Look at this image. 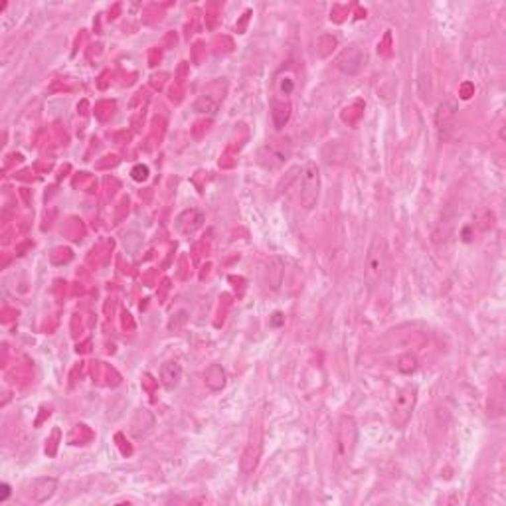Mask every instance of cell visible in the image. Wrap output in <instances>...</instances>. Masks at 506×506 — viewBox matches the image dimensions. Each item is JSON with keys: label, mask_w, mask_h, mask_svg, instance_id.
Wrapping results in <instances>:
<instances>
[{"label": "cell", "mask_w": 506, "mask_h": 506, "mask_svg": "<svg viewBox=\"0 0 506 506\" xmlns=\"http://www.w3.org/2000/svg\"><path fill=\"white\" fill-rule=\"evenodd\" d=\"M358 443V426L352 415H342L338 419L336 443H334V471L340 477L350 467Z\"/></svg>", "instance_id": "1"}, {"label": "cell", "mask_w": 506, "mask_h": 506, "mask_svg": "<svg viewBox=\"0 0 506 506\" xmlns=\"http://www.w3.org/2000/svg\"><path fill=\"white\" fill-rule=\"evenodd\" d=\"M386 263H388L386 242H384V238L376 236L370 243L366 261H364V285L368 291H376L380 287V283L384 279V271H386Z\"/></svg>", "instance_id": "2"}, {"label": "cell", "mask_w": 506, "mask_h": 506, "mask_svg": "<svg viewBox=\"0 0 506 506\" xmlns=\"http://www.w3.org/2000/svg\"><path fill=\"white\" fill-rule=\"evenodd\" d=\"M415 403H417V386L415 384H407L405 388L398 391L396 400L391 403L390 412V424L396 429H403L410 424L412 415H414Z\"/></svg>", "instance_id": "3"}, {"label": "cell", "mask_w": 506, "mask_h": 506, "mask_svg": "<svg viewBox=\"0 0 506 506\" xmlns=\"http://www.w3.org/2000/svg\"><path fill=\"white\" fill-rule=\"evenodd\" d=\"M321 186H322V176L321 168L317 162H307L303 174H301V192H299V202L303 210H312L317 206L319 198H321Z\"/></svg>", "instance_id": "4"}, {"label": "cell", "mask_w": 506, "mask_h": 506, "mask_svg": "<svg viewBox=\"0 0 506 506\" xmlns=\"http://www.w3.org/2000/svg\"><path fill=\"white\" fill-rule=\"evenodd\" d=\"M289 157H291V145L287 140H273V143H267L263 150L259 152V164L267 171H275L289 161Z\"/></svg>", "instance_id": "5"}, {"label": "cell", "mask_w": 506, "mask_h": 506, "mask_svg": "<svg viewBox=\"0 0 506 506\" xmlns=\"http://www.w3.org/2000/svg\"><path fill=\"white\" fill-rule=\"evenodd\" d=\"M263 427L259 424H255V427L252 429V435H250V443L247 447L243 451L242 455V471L243 472H253L255 467H257V461L261 457V447H263Z\"/></svg>", "instance_id": "6"}, {"label": "cell", "mask_w": 506, "mask_h": 506, "mask_svg": "<svg viewBox=\"0 0 506 506\" xmlns=\"http://www.w3.org/2000/svg\"><path fill=\"white\" fill-rule=\"evenodd\" d=\"M364 64H366V54L356 44L345 48L340 52V56L336 58V68L340 69L342 73H346V75H356L358 71L364 68Z\"/></svg>", "instance_id": "7"}, {"label": "cell", "mask_w": 506, "mask_h": 506, "mask_svg": "<svg viewBox=\"0 0 506 506\" xmlns=\"http://www.w3.org/2000/svg\"><path fill=\"white\" fill-rule=\"evenodd\" d=\"M206 222L204 212H200L198 208H188L185 212H180L176 219H174V228L182 236H194L196 231L200 230Z\"/></svg>", "instance_id": "8"}, {"label": "cell", "mask_w": 506, "mask_h": 506, "mask_svg": "<svg viewBox=\"0 0 506 506\" xmlns=\"http://www.w3.org/2000/svg\"><path fill=\"white\" fill-rule=\"evenodd\" d=\"M56 489H58V481L54 477H46V479H36L34 483L30 484V491H26L24 495L36 505H42L54 496Z\"/></svg>", "instance_id": "9"}, {"label": "cell", "mask_w": 506, "mask_h": 506, "mask_svg": "<svg viewBox=\"0 0 506 506\" xmlns=\"http://www.w3.org/2000/svg\"><path fill=\"white\" fill-rule=\"evenodd\" d=\"M204 384L210 391H222L228 384V374L222 364H210L204 372Z\"/></svg>", "instance_id": "10"}, {"label": "cell", "mask_w": 506, "mask_h": 506, "mask_svg": "<svg viewBox=\"0 0 506 506\" xmlns=\"http://www.w3.org/2000/svg\"><path fill=\"white\" fill-rule=\"evenodd\" d=\"M182 380V366L178 362H164L161 366V384L166 390H174Z\"/></svg>", "instance_id": "11"}, {"label": "cell", "mask_w": 506, "mask_h": 506, "mask_svg": "<svg viewBox=\"0 0 506 506\" xmlns=\"http://www.w3.org/2000/svg\"><path fill=\"white\" fill-rule=\"evenodd\" d=\"M398 370L405 374V376H412L415 370H417V358L415 354L412 352H407V354H402V356L398 358Z\"/></svg>", "instance_id": "12"}, {"label": "cell", "mask_w": 506, "mask_h": 506, "mask_svg": "<svg viewBox=\"0 0 506 506\" xmlns=\"http://www.w3.org/2000/svg\"><path fill=\"white\" fill-rule=\"evenodd\" d=\"M271 273L275 277H269V285H271V289H279L281 281H283V263L279 259H273V267L269 269V275Z\"/></svg>", "instance_id": "13"}, {"label": "cell", "mask_w": 506, "mask_h": 506, "mask_svg": "<svg viewBox=\"0 0 506 506\" xmlns=\"http://www.w3.org/2000/svg\"><path fill=\"white\" fill-rule=\"evenodd\" d=\"M137 417H138V419H140V417H147V419H149V417H152V415H150L149 412H147V410H143V412H140V415L137 414ZM149 421H154V419H149ZM140 427H145V431H147V433H149L150 429H152V426H145V424H137V421L133 419V426H131V431H133V435H135V438H143V429H140Z\"/></svg>", "instance_id": "14"}, {"label": "cell", "mask_w": 506, "mask_h": 506, "mask_svg": "<svg viewBox=\"0 0 506 506\" xmlns=\"http://www.w3.org/2000/svg\"><path fill=\"white\" fill-rule=\"evenodd\" d=\"M131 176H133V180H137V182L147 180V178H149V166H147V164H137V166L131 171Z\"/></svg>", "instance_id": "15"}, {"label": "cell", "mask_w": 506, "mask_h": 506, "mask_svg": "<svg viewBox=\"0 0 506 506\" xmlns=\"http://www.w3.org/2000/svg\"><path fill=\"white\" fill-rule=\"evenodd\" d=\"M0 491H2V495H0V503H4V500L10 496V486H8L6 483H2L0 484Z\"/></svg>", "instance_id": "16"}, {"label": "cell", "mask_w": 506, "mask_h": 506, "mask_svg": "<svg viewBox=\"0 0 506 506\" xmlns=\"http://www.w3.org/2000/svg\"><path fill=\"white\" fill-rule=\"evenodd\" d=\"M281 317H283L281 312H275V315H273V321H271V324H275V326H279V324L283 322V319H281Z\"/></svg>", "instance_id": "17"}]
</instances>
